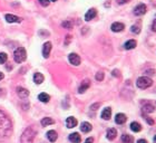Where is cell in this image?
<instances>
[{"mask_svg":"<svg viewBox=\"0 0 156 143\" xmlns=\"http://www.w3.org/2000/svg\"><path fill=\"white\" fill-rule=\"evenodd\" d=\"M6 20L8 21V22H20V21H22V19H21L20 17H17V16L7 14V15H6Z\"/></svg>","mask_w":156,"mask_h":143,"instance_id":"obj_12","label":"cell"},{"mask_svg":"<svg viewBox=\"0 0 156 143\" xmlns=\"http://www.w3.org/2000/svg\"><path fill=\"white\" fill-rule=\"evenodd\" d=\"M2 78H4V74H2V73H1V72H0V81H1V79H2Z\"/></svg>","mask_w":156,"mask_h":143,"instance_id":"obj_42","label":"cell"},{"mask_svg":"<svg viewBox=\"0 0 156 143\" xmlns=\"http://www.w3.org/2000/svg\"><path fill=\"white\" fill-rule=\"evenodd\" d=\"M66 125H67V128L69 129L75 128L76 125H77V120L75 118H73V116H69V118H67V120H66Z\"/></svg>","mask_w":156,"mask_h":143,"instance_id":"obj_13","label":"cell"},{"mask_svg":"<svg viewBox=\"0 0 156 143\" xmlns=\"http://www.w3.org/2000/svg\"><path fill=\"white\" fill-rule=\"evenodd\" d=\"M131 0H117V4H119V5H124V4H127V2H129Z\"/></svg>","mask_w":156,"mask_h":143,"instance_id":"obj_37","label":"cell"},{"mask_svg":"<svg viewBox=\"0 0 156 143\" xmlns=\"http://www.w3.org/2000/svg\"><path fill=\"white\" fill-rule=\"evenodd\" d=\"M154 73H155V71H154V69H148V71L146 72V74H150V75H153Z\"/></svg>","mask_w":156,"mask_h":143,"instance_id":"obj_40","label":"cell"},{"mask_svg":"<svg viewBox=\"0 0 156 143\" xmlns=\"http://www.w3.org/2000/svg\"><path fill=\"white\" fill-rule=\"evenodd\" d=\"M81 130L84 133H88L91 131V124L88 122H83L81 125Z\"/></svg>","mask_w":156,"mask_h":143,"instance_id":"obj_17","label":"cell"},{"mask_svg":"<svg viewBox=\"0 0 156 143\" xmlns=\"http://www.w3.org/2000/svg\"><path fill=\"white\" fill-rule=\"evenodd\" d=\"M111 28L114 32H119V31L124 30L125 26H124V24H121V22H114V24L111 25Z\"/></svg>","mask_w":156,"mask_h":143,"instance_id":"obj_10","label":"cell"},{"mask_svg":"<svg viewBox=\"0 0 156 143\" xmlns=\"http://www.w3.org/2000/svg\"><path fill=\"white\" fill-rule=\"evenodd\" d=\"M7 58H8V56L6 53H0V64H5Z\"/></svg>","mask_w":156,"mask_h":143,"instance_id":"obj_28","label":"cell"},{"mask_svg":"<svg viewBox=\"0 0 156 143\" xmlns=\"http://www.w3.org/2000/svg\"><path fill=\"white\" fill-rule=\"evenodd\" d=\"M69 140L74 143H81V135H79V133L75 132V133H71L70 135H69Z\"/></svg>","mask_w":156,"mask_h":143,"instance_id":"obj_16","label":"cell"},{"mask_svg":"<svg viewBox=\"0 0 156 143\" xmlns=\"http://www.w3.org/2000/svg\"><path fill=\"white\" fill-rule=\"evenodd\" d=\"M136 45H137V43H136V40H134V39H131V40H127L125 43V45H124V47H125V49H133V48H135Z\"/></svg>","mask_w":156,"mask_h":143,"instance_id":"obj_21","label":"cell"},{"mask_svg":"<svg viewBox=\"0 0 156 143\" xmlns=\"http://www.w3.org/2000/svg\"><path fill=\"white\" fill-rule=\"evenodd\" d=\"M144 118H145L146 121H147V123H148L150 125H153V124H154V120H152L150 116H146V115H144Z\"/></svg>","mask_w":156,"mask_h":143,"instance_id":"obj_32","label":"cell"},{"mask_svg":"<svg viewBox=\"0 0 156 143\" xmlns=\"http://www.w3.org/2000/svg\"><path fill=\"white\" fill-rule=\"evenodd\" d=\"M12 132V125L10 120L2 111H0V141H4L10 136Z\"/></svg>","mask_w":156,"mask_h":143,"instance_id":"obj_1","label":"cell"},{"mask_svg":"<svg viewBox=\"0 0 156 143\" xmlns=\"http://www.w3.org/2000/svg\"><path fill=\"white\" fill-rule=\"evenodd\" d=\"M57 138H58V134H57V132L54 131V130H50V131L47 132V139H48L50 142H55L56 140H57Z\"/></svg>","mask_w":156,"mask_h":143,"instance_id":"obj_15","label":"cell"},{"mask_svg":"<svg viewBox=\"0 0 156 143\" xmlns=\"http://www.w3.org/2000/svg\"><path fill=\"white\" fill-rule=\"evenodd\" d=\"M152 84H153V81L147 76H142L136 81L137 87H138V88H142V90L148 88L150 86H152Z\"/></svg>","mask_w":156,"mask_h":143,"instance_id":"obj_3","label":"cell"},{"mask_svg":"<svg viewBox=\"0 0 156 143\" xmlns=\"http://www.w3.org/2000/svg\"><path fill=\"white\" fill-rule=\"evenodd\" d=\"M34 82L36 84H41V83L44 82V75L41 73H35V75H34Z\"/></svg>","mask_w":156,"mask_h":143,"instance_id":"obj_19","label":"cell"},{"mask_svg":"<svg viewBox=\"0 0 156 143\" xmlns=\"http://www.w3.org/2000/svg\"><path fill=\"white\" fill-rule=\"evenodd\" d=\"M126 120H127V118H126L125 114H123V113H118L115 116V122L117 124H124L126 122Z\"/></svg>","mask_w":156,"mask_h":143,"instance_id":"obj_14","label":"cell"},{"mask_svg":"<svg viewBox=\"0 0 156 143\" xmlns=\"http://www.w3.org/2000/svg\"><path fill=\"white\" fill-rule=\"evenodd\" d=\"M35 136H36V131L34 130L32 128H27L24 131L22 135L20 138V142L21 143H32L34 140H35Z\"/></svg>","mask_w":156,"mask_h":143,"instance_id":"obj_2","label":"cell"},{"mask_svg":"<svg viewBox=\"0 0 156 143\" xmlns=\"http://www.w3.org/2000/svg\"><path fill=\"white\" fill-rule=\"evenodd\" d=\"M93 142H94V139H93V138H88L85 141V143H93Z\"/></svg>","mask_w":156,"mask_h":143,"instance_id":"obj_39","label":"cell"},{"mask_svg":"<svg viewBox=\"0 0 156 143\" xmlns=\"http://www.w3.org/2000/svg\"><path fill=\"white\" fill-rule=\"evenodd\" d=\"M121 142L123 143H134V138L128 134H124L121 136Z\"/></svg>","mask_w":156,"mask_h":143,"instance_id":"obj_26","label":"cell"},{"mask_svg":"<svg viewBox=\"0 0 156 143\" xmlns=\"http://www.w3.org/2000/svg\"><path fill=\"white\" fill-rule=\"evenodd\" d=\"M99 106H101V103H95V104H93V105H91V108L93 110V111H95V110H97Z\"/></svg>","mask_w":156,"mask_h":143,"instance_id":"obj_33","label":"cell"},{"mask_svg":"<svg viewBox=\"0 0 156 143\" xmlns=\"http://www.w3.org/2000/svg\"><path fill=\"white\" fill-rule=\"evenodd\" d=\"M111 74H113V76H116V77H119V76H121V74H119V71H117V69H114Z\"/></svg>","mask_w":156,"mask_h":143,"instance_id":"obj_36","label":"cell"},{"mask_svg":"<svg viewBox=\"0 0 156 143\" xmlns=\"http://www.w3.org/2000/svg\"><path fill=\"white\" fill-rule=\"evenodd\" d=\"M17 93H18L20 98H26V97L29 96V91L24 88V87H17Z\"/></svg>","mask_w":156,"mask_h":143,"instance_id":"obj_11","label":"cell"},{"mask_svg":"<svg viewBox=\"0 0 156 143\" xmlns=\"http://www.w3.org/2000/svg\"><path fill=\"white\" fill-rule=\"evenodd\" d=\"M70 41H71V36L70 35H67V36H66V40H65V45H66V46H67V45H68Z\"/></svg>","mask_w":156,"mask_h":143,"instance_id":"obj_34","label":"cell"},{"mask_svg":"<svg viewBox=\"0 0 156 143\" xmlns=\"http://www.w3.org/2000/svg\"><path fill=\"white\" fill-rule=\"evenodd\" d=\"M61 26H63L64 28H66V29H71V28H73V22L69 20H65L61 22Z\"/></svg>","mask_w":156,"mask_h":143,"instance_id":"obj_27","label":"cell"},{"mask_svg":"<svg viewBox=\"0 0 156 143\" xmlns=\"http://www.w3.org/2000/svg\"><path fill=\"white\" fill-rule=\"evenodd\" d=\"M111 107H106L105 110L101 112V118H104V120H109V118H111Z\"/></svg>","mask_w":156,"mask_h":143,"instance_id":"obj_18","label":"cell"},{"mask_svg":"<svg viewBox=\"0 0 156 143\" xmlns=\"http://www.w3.org/2000/svg\"><path fill=\"white\" fill-rule=\"evenodd\" d=\"M68 59H69V61H70V64H73L74 66H78L81 61V57L78 56L77 54H75V53H71L70 55L68 56Z\"/></svg>","mask_w":156,"mask_h":143,"instance_id":"obj_5","label":"cell"},{"mask_svg":"<svg viewBox=\"0 0 156 143\" xmlns=\"http://www.w3.org/2000/svg\"><path fill=\"white\" fill-rule=\"evenodd\" d=\"M116 135H117L116 129H108V131H107V139L108 140H114L116 138Z\"/></svg>","mask_w":156,"mask_h":143,"instance_id":"obj_20","label":"cell"},{"mask_svg":"<svg viewBox=\"0 0 156 143\" xmlns=\"http://www.w3.org/2000/svg\"><path fill=\"white\" fill-rule=\"evenodd\" d=\"M154 106L152 105L151 103H146L145 105H143V112L144 113H153L154 112Z\"/></svg>","mask_w":156,"mask_h":143,"instance_id":"obj_23","label":"cell"},{"mask_svg":"<svg viewBox=\"0 0 156 143\" xmlns=\"http://www.w3.org/2000/svg\"><path fill=\"white\" fill-rule=\"evenodd\" d=\"M40 36H49V31L47 30H39V32H38Z\"/></svg>","mask_w":156,"mask_h":143,"instance_id":"obj_35","label":"cell"},{"mask_svg":"<svg viewBox=\"0 0 156 143\" xmlns=\"http://www.w3.org/2000/svg\"><path fill=\"white\" fill-rule=\"evenodd\" d=\"M154 142L156 143V135H155V136H154Z\"/></svg>","mask_w":156,"mask_h":143,"instance_id":"obj_43","label":"cell"},{"mask_svg":"<svg viewBox=\"0 0 156 143\" xmlns=\"http://www.w3.org/2000/svg\"><path fill=\"white\" fill-rule=\"evenodd\" d=\"M137 143H147V141L144 140V139H141V140H138V141H137Z\"/></svg>","mask_w":156,"mask_h":143,"instance_id":"obj_41","label":"cell"},{"mask_svg":"<svg viewBox=\"0 0 156 143\" xmlns=\"http://www.w3.org/2000/svg\"><path fill=\"white\" fill-rule=\"evenodd\" d=\"M14 58H15L16 63H22V61H26L27 58V53H26V49L24 47H19L15 51V54H14Z\"/></svg>","mask_w":156,"mask_h":143,"instance_id":"obj_4","label":"cell"},{"mask_svg":"<svg viewBox=\"0 0 156 143\" xmlns=\"http://www.w3.org/2000/svg\"><path fill=\"white\" fill-rule=\"evenodd\" d=\"M50 1H52V2H55V1H57V0H50Z\"/></svg>","mask_w":156,"mask_h":143,"instance_id":"obj_44","label":"cell"},{"mask_svg":"<svg viewBox=\"0 0 156 143\" xmlns=\"http://www.w3.org/2000/svg\"><path fill=\"white\" fill-rule=\"evenodd\" d=\"M146 6L144 4H141V5H138L137 7H135V9H134V15L136 16H142L144 15L146 12Z\"/></svg>","mask_w":156,"mask_h":143,"instance_id":"obj_7","label":"cell"},{"mask_svg":"<svg viewBox=\"0 0 156 143\" xmlns=\"http://www.w3.org/2000/svg\"><path fill=\"white\" fill-rule=\"evenodd\" d=\"M41 125L42 126H47V125H50V124H54L55 123V120H52L51 118H44L41 120Z\"/></svg>","mask_w":156,"mask_h":143,"instance_id":"obj_25","label":"cell"},{"mask_svg":"<svg viewBox=\"0 0 156 143\" xmlns=\"http://www.w3.org/2000/svg\"><path fill=\"white\" fill-rule=\"evenodd\" d=\"M39 2H40L41 6H44V7H47V6L49 5V2H50V0H38Z\"/></svg>","mask_w":156,"mask_h":143,"instance_id":"obj_31","label":"cell"},{"mask_svg":"<svg viewBox=\"0 0 156 143\" xmlns=\"http://www.w3.org/2000/svg\"><path fill=\"white\" fill-rule=\"evenodd\" d=\"M38 100H39L40 102L48 103L49 102V100H50V96H49L47 93H40V94L38 95Z\"/></svg>","mask_w":156,"mask_h":143,"instance_id":"obj_22","label":"cell"},{"mask_svg":"<svg viewBox=\"0 0 156 143\" xmlns=\"http://www.w3.org/2000/svg\"><path fill=\"white\" fill-rule=\"evenodd\" d=\"M51 51V43L50 41H47L44 44V47H42V56L45 58H48L49 57V54H50Z\"/></svg>","mask_w":156,"mask_h":143,"instance_id":"obj_6","label":"cell"},{"mask_svg":"<svg viewBox=\"0 0 156 143\" xmlns=\"http://www.w3.org/2000/svg\"><path fill=\"white\" fill-rule=\"evenodd\" d=\"M89 86H91V81H89V79H85V81H83V83H81L79 88H78V93H81V94L85 93L86 91L88 90V87Z\"/></svg>","mask_w":156,"mask_h":143,"instance_id":"obj_8","label":"cell"},{"mask_svg":"<svg viewBox=\"0 0 156 143\" xmlns=\"http://www.w3.org/2000/svg\"><path fill=\"white\" fill-rule=\"evenodd\" d=\"M131 130L133 131V132H139V131L142 130V125L138 122H132Z\"/></svg>","mask_w":156,"mask_h":143,"instance_id":"obj_24","label":"cell"},{"mask_svg":"<svg viewBox=\"0 0 156 143\" xmlns=\"http://www.w3.org/2000/svg\"><path fill=\"white\" fill-rule=\"evenodd\" d=\"M131 31L132 32H134V34H139V32H141V28H139V26L134 25V26H132Z\"/></svg>","mask_w":156,"mask_h":143,"instance_id":"obj_29","label":"cell"},{"mask_svg":"<svg viewBox=\"0 0 156 143\" xmlns=\"http://www.w3.org/2000/svg\"><path fill=\"white\" fill-rule=\"evenodd\" d=\"M152 30L155 31V32H156V19H154L153 24H152Z\"/></svg>","mask_w":156,"mask_h":143,"instance_id":"obj_38","label":"cell"},{"mask_svg":"<svg viewBox=\"0 0 156 143\" xmlns=\"http://www.w3.org/2000/svg\"><path fill=\"white\" fill-rule=\"evenodd\" d=\"M95 78L98 81V82H101V81L104 79V73H103V72H98V73L96 74Z\"/></svg>","mask_w":156,"mask_h":143,"instance_id":"obj_30","label":"cell"},{"mask_svg":"<svg viewBox=\"0 0 156 143\" xmlns=\"http://www.w3.org/2000/svg\"><path fill=\"white\" fill-rule=\"evenodd\" d=\"M96 15H97V11H96V9L91 8V9H89V10L86 12L85 20L86 21H89V20H91V19H94V18L96 17Z\"/></svg>","mask_w":156,"mask_h":143,"instance_id":"obj_9","label":"cell"}]
</instances>
